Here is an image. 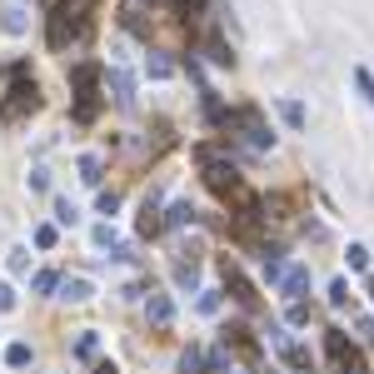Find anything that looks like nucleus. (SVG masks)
<instances>
[{
	"label": "nucleus",
	"instance_id": "ddd939ff",
	"mask_svg": "<svg viewBox=\"0 0 374 374\" xmlns=\"http://www.w3.org/2000/svg\"><path fill=\"white\" fill-rule=\"evenodd\" d=\"M60 299L85 304V299H90V280H80V275H75V280H60Z\"/></svg>",
	"mask_w": 374,
	"mask_h": 374
},
{
	"label": "nucleus",
	"instance_id": "412c9836",
	"mask_svg": "<svg viewBox=\"0 0 374 374\" xmlns=\"http://www.w3.org/2000/svg\"><path fill=\"white\" fill-rule=\"evenodd\" d=\"M280 115H285V125H304V105H295V100H280Z\"/></svg>",
	"mask_w": 374,
	"mask_h": 374
},
{
	"label": "nucleus",
	"instance_id": "20e7f679",
	"mask_svg": "<svg viewBox=\"0 0 374 374\" xmlns=\"http://www.w3.org/2000/svg\"><path fill=\"white\" fill-rule=\"evenodd\" d=\"M325 349H330V359H335V369H340V374H369V369H364V359H359V349H354L340 330H330V335H325Z\"/></svg>",
	"mask_w": 374,
	"mask_h": 374
},
{
	"label": "nucleus",
	"instance_id": "f3484780",
	"mask_svg": "<svg viewBox=\"0 0 374 374\" xmlns=\"http://www.w3.org/2000/svg\"><path fill=\"white\" fill-rule=\"evenodd\" d=\"M30 290H35V295H56V290H60V275H56V270H40V275L30 280Z\"/></svg>",
	"mask_w": 374,
	"mask_h": 374
},
{
	"label": "nucleus",
	"instance_id": "f03ea898",
	"mask_svg": "<svg viewBox=\"0 0 374 374\" xmlns=\"http://www.w3.org/2000/svg\"><path fill=\"white\" fill-rule=\"evenodd\" d=\"M6 75H11V100L0 105V120H6V125H15L20 115L40 110V90H35V80L25 75V65H11Z\"/></svg>",
	"mask_w": 374,
	"mask_h": 374
},
{
	"label": "nucleus",
	"instance_id": "a878e982",
	"mask_svg": "<svg viewBox=\"0 0 374 374\" xmlns=\"http://www.w3.org/2000/svg\"><path fill=\"white\" fill-rule=\"evenodd\" d=\"M95 245H100V250H120V245H115V230H110V225H95Z\"/></svg>",
	"mask_w": 374,
	"mask_h": 374
},
{
	"label": "nucleus",
	"instance_id": "c9c22d12",
	"mask_svg": "<svg viewBox=\"0 0 374 374\" xmlns=\"http://www.w3.org/2000/svg\"><path fill=\"white\" fill-rule=\"evenodd\" d=\"M304 374H314V369H304Z\"/></svg>",
	"mask_w": 374,
	"mask_h": 374
},
{
	"label": "nucleus",
	"instance_id": "7c9ffc66",
	"mask_svg": "<svg viewBox=\"0 0 374 374\" xmlns=\"http://www.w3.org/2000/svg\"><path fill=\"white\" fill-rule=\"evenodd\" d=\"M330 304H349V285H344V280L330 285Z\"/></svg>",
	"mask_w": 374,
	"mask_h": 374
},
{
	"label": "nucleus",
	"instance_id": "423d86ee",
	"mask_svg": "<svg viewBox=\"0 0 374 374\" xmlns=\"http://www.w3.org/2000/svg\"><path fill=\"white\" fill-rule=\"evenodd\" d=\"M105 85H110V95H115V105H120V110H135V80L115 65L110 75H105Z\"/></svg>",
	"mask_w": 374,
	"mask_h": 374
},
{
	"label": "nucleus",
	"instance_id": "4468645a",
	"mask_svg": "<svg viewBox=\"0 0 374 374\" xmlns=\"http://www.w3.org/2000/svg\"><path fill=\"white\" fill-rule=\"evenodd\" d=\"M205 56L215 60V65H235V56H230V45H225L220 35H205Z\"/></svg>",
	"mask_w": 374,
	"mask_h": 374
},
{
	"label": "nucleus",
	"instance_id": "f257e3e1",
	"mask_svg": "<svg viewBox=\"0 0 374 374\" xmlns=\"http://www.w3.org/2000/svg\"><path fill=\"white\" fill-rule=\"evenodd\" d=\"M45 6H50V25H45L50 50H65L90 30V0H45Z\"/></svg>",
	"mask_w": 374,
	"mask_h": 374
},
{
	"label": "nucleus",
	"instance_id": "72a5a7b5",
	"mask_svg": "<svg viewBox=\"0 0 374 374\" xmlns=\"http://www.w3.org/2000/svg\"><path fill=\"white\" fill-rule=\"evenodd\" d=\"M175 6H180L185 15H200V11H205V0H175Z\"/></svg>",
	"mask_w": 374,
	"mask_h": 374
},
{
	"label": "nucleus",
	"instance_id": "393cba45",
	"mask_svg": "<svg viewBox=\"0 0 374 374\" xmlns=\"http://www.w3.org/2000/svg\"><path fill=\"white\" fill-rule=\"evenodd\" d=\"M25 25H30V20H25V11H20V6H15V11H6V30H11V35H20Z\"/></svg>",
	"mask_w": 374,
	"mask_h": 374
},
{
	"label": "nucleus",
	"instance_id": "6ab92c4d",
	"mask_svg": "<svg viewBox=\"0 0 374 374\" xmlns=\"http://www.w3.org/2000/svg\"><path fill=\"white\" fill-rule=\"evenodd\" d=\"M80 180L85 185H100V155H80Z\"/></svg>",
	"mask_w": 374,
	"mask_h": 374
},
{
	"label": "nucleus",
	"instance_id": "39448f33",
	"mask_svg": "<svg viewBox=\"0 0 374 374\" xmlns=\"http://www.w3.org/2000/svg\"><path fill=\"white\" fill-rule=\"evenodd\" d=\"M145 319H150L155 330H170V319H175V304H170V295L150 290V295H145Z\"/></svg>",
	"mask_w": 374,
	"mask_h": 374
},
{
	"label": "nucleus",
	"instance_id": "c85d7f7f",
	"mask_svg": "<svg viewBox=\"0 0 374 374\" xmlns=\"http://www.w3.org/2000/svg\"><path fill=\"white\" fill-rule=\"evenodd\" d=\"M100 209H105V215H115V209H120V195H115V190H100Z\"/></svg>",
	"mask_w": 374,
	"mask_h": 374
},
{
	"label": "nucleus",
	"instance_id": "7ed1b4c3",
	"mask_svg": "<svg viewBox=\"0 0 374 374\" xmlns=\"http://www.w3.org/2000/svg\"><path fill=\"white\" fill-rule=\"evenodd\" d=\"M70 85H75V120L90 125L95 110H100V95H95V85H100V65H75V70H70Z\"/></svg>",
	"mask_w": 374,
	"mask_h": 374
},
{
	"label": "nucleus",
	"instance_id": "f704fd0d",
	"mask_svg": "<svg viewBox=\"0 0 374 374\" xmlns=\"http://www.w3.org/2000/svg\"><path fill=\"white\" fill-rule=\"evenodd\" d=\"M90 374H120V369H115V364H95Z\"/></svg>",
	"mask_w": 374,
	"mask_h": 374
},
{
	"label": "nucleus",
	"instance_id": "9b49d317",
	"mask_svg": "<svg viewBox=\"0 0 374 374\" xmlns=\"http://www.w3.org/2000/svg\"><path fill=\"white\" fill-rule=\"evenodd\" d=\"M165 230V220H160V205H155V195L140 205V235H160Z\"/></svg>",
	"mask_w": 374,
	"mask_h": 374
},
{
	"label": "nucleus",
	"instance_id": "9d476101",
	"mask_svg": "<svg viewBox=\"0 0 374 374\" xmlns=\"http://www.w3.org/2000/svg\"><path fill=\"white\" fill-rule=\"evenodd\" d=\"M225 344H235V354H245L250 364H259V344L250 340V330H230V335H225Z\"/></svg>",
	"mask_w": 374,
	"mask_h": 374
},
{
	"label": "nucleus",
	"instance_id": "f8f14e48",
	"mask_svg": "<svg viewBox=\"0 0 374 374\" xmlns=\"http://www.w3.org/2000/svg\"><path fill=\"white\" fill-rule=\"evenodd\" d=\"M185 225H195V205L190 200L170 205V215H165V230H185Z\"/></svg>",
	"mask_w": 374,
	"mask_h": 374
},
{
	"label": "nucleus",
	"instance_id": "cd10ccee",
	"mask_svg": "<svg viewBox=\"0 0 374 374\" xmlns=\"http://www.w3.org/2000/svg\"><path fill=\"white\" fill-rule=\"evenodd\" d=\"M35 245H40V250L56 245V225H35Z\"/></svg>",
	"mask_w": 374,
	"mask_h": 374
},
{
	"label": "nucleus",
	"instance_id": "1a4fd4ad",
	"mask_svg": "<svg viewBox=\"0 0 374 374\" xmlns=\"http://www.w3.org/2000/svg\"><path fill=\"white\" fill-rule=\"evenodd\" d=\"M304 290H309V264H290V270H285V280H280V295L299 299Z\"/></svg>",
	"mask_w": 374,
	"mask_h": 374
},
{
	"label": "nucleus",
	"instance_id": "bb28decb",
	"mask_svg": "<svg viewBox=\"0 0 374 374\" xmlns=\"http://www.w3.org/2000/svg\"><path fill=\"white\" fill-rule=\"evenodd\" d=\"M285 319H290V325H304V319H309V304H304V299H295V304L285 309Z\"/></svg>",
	"mask_w": 374,
	"mask_h": 374
},
{
	"label": "nucleus",
	"instance_id": "473e14b6",
	"mask_svg": "<svg viewBox=\"0 0 374 374\" xmlns=\"http://www.w3.org/2000/svg\"><path fill=\"white\" fill-rule=\"evenodd\" d=\"M0 309H15V290H11L6 280H0Z\"/></svg>",
	"mask_w": 374,
	"mask_h": 374
},
{
	"label": "nucleus",
	"instance_id": "5701e85b",
	"mask_svg": "<svg viewBox=\"0 0 374 374\" xmlns=\"http://www.w3.org/2000/svg\"><path fill=\"white\" fill-rule=\"evenodd\" d=\"M349 270H354V275L369 270V250H364V245H349Z\"/></svg>",
	"mask_w": 374,
	"mask_h": 374
},
{
	"label": "nucleus",
	"instance_id": "0eeeda50",
	"mask_svg": "<svg viewBox=\"0 0 374 374\" xmlns=\"http://www.w3.org/2000/svg\"><path fill=\"white\" fill-rule=\"evenodd\" d=\"M195 280H200V259H195V250H180L175 254V285L180 290H195Z\"/></svg>",
	"mask_w": 374,
	"mask_h": 374
},
{
	"label": "nucleus",
	"instance_id": "aec40b11",
	"mask_svg": "<svg viewBox=\"0 0 374 374\" xmlns=\"http://www.w3.org/2000/svg\"><path fill=\"white\" fill-rule=\"evenodd\" d=\"M145 70H150L155 80H170V75H175V65H170L165 56H150V60H145Z\"/></svg>",
	"mask_w": 374,
	"mask_h": 374
},
{
	"label": "nucleus",
	"instance_id": "dca6fc26",
	"mask_svg": "<svg viewBox=\"0 0 374 374\" xmlns=\"http://www.w3.org/2000/svg\"><path fill=\"white\" fill-rule=\"evenodd\" d=\"M180 369H185V374H205V349H200V344H190V349L180 354Z\"/></svg>",
	"mask_w": 374,
	"mask_h": 374
},
{
	"label": "nucleus",
	"instance_id": "4be33fe9",
	"mask_svg": "<svg viewBox=\"0 0 374 374\" xmlns=\"http://www.w3.org/2000/svg\"><path fill=\"white\" fill-rule=\"evenodd\" d=\"M56 220H60V225H75V220H80V209H75V205H70L65 195L56 200Z\"/></svg>",
	"mask_w": 374,
	"mask_h": 374
},
{
	"label": "nucleus",
	"instance_id": "2eb2a0df",
	"mask_svg": "<svg viewBox=\"0 0 374 374\" xmlns=\"http://www.w3.org/2000/svg\"><path fill=\"white\" fill-rule=\"evenodd\" d=\"M30 359H35V354H30V344H20V340H15V344H6V364H11V369H25Z\"/></svg>",
	"mask_w": 374,
	"mask_h": 374
},
{
	"label": "nucleus",
	"instance_id": "6e6552de",
	"mask_svg": "<svg viewBox=\"0 0 374 374\" xmlns=\"http://www.w3.org/2000/svg\"><path fill=\"white\" fill-rule=\"evenodd\" d=\"M225 285H230V295H235V299H240L245 309H254V304H259V295L250 290V280H245V275L235 270V264H225Z\"/></svg>",
	"mask_w": 374,
	"mask_h": 374
},
{
	"label": "nucleus",
	"instance_id": "c756f323",
	"mask_svg": "<svg viewBox=\"0 0 374 374\" xmlns=\"http://www.w3.org/2000/svg\"><path fill=\"white\" fill-rule=\"evenodd\" d=\"M25 185H30L35 195H45V190H50V175H45V170H30V180H25Z\"/></svg>",
	"mask_w": 374,
	"mask_h": 374
},
{
	"label": "nucleus",
	"instance_id": "b1692460",
	"mask_svg": "<svg viewBox=\"0 0 374 374\" xmlns=\"http://www.w3.org/2000/svg\"><path fill=\"white\" fill-rule=\"evenodd\" d=\"M354 85H359V90H364V100L374 105V75H369L364 65H354Z\"/></svg>",
	"mask_w": 374,
	"mask_h": 374
},
{
	"label": "nucleus",
	"instance_id": "a211bd4d",
	"mask_svg": "<svg viewBox=\"0 0 374 374\" xmlns=\"http://www.w3.org/2000/svg\"><path fill=\"white\" fill-rule=\"evenodd\" d=\"M95 354H100V340H95V330H85L75 340V359H95Z\"/></svg>",
	"mask_w": 374,
	"mask_h": 374
},
{
	"label": "nucleus",
	"instance_id": "2f4dec72",
	"mask_svg": "<svg viewBox=\"0 0 374 374\" xmlns=\"http://www.w3.org/2000/svg\"><path fill=\"white\" fill-rule=\"evenodd\" d=\"M11 270H15V275H25V270H30V259H25V250H11Z\"/></svg>",
	"mask_w": 374,
	"mask_h": 374
}]
</instances>
